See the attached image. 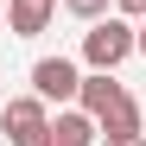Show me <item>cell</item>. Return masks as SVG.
I'll return each mask as SVG.
<instances>
[{"instance_id":"obj_9","label":"cell","mask_w":146,"mask_h":146,"mask_svg":"<svg viewBox=\"0 0 146 146\" xmlns=\"http://www.w3.org/2000/svg\"><path fill=\"white\" fill-rule=\"evenodd\" d=\"M114 13H127V19H146V0H114Z\"/></svg>"},{"instance_id":"obj_10","label":"cell","mask_w":146,"mask_h":146,"mask_svg":"<svg viewBox=\"0 0 146 146\" xmlns=\"http://www.w3.org/2000/svg\"><path fill=\"white\" fill-rule=\"evenodd\" d=\"M140 57H146V19H140Z\"/></svg>"},{"instance_id":"obj_5","label":"cell","mask_w":146,"mask_h":146,"mask_svg":"<svg viewBox=\"0 0 146 146\" xmlns=\"http://www.w3.org/2000/svg\"><path fill=\"white\" fill-rule=\"evenodd\" d=\"M95 140H102V121L76 102V108H57V114H51V127H44L38 146H95Z\"/></svg>"},{"instance_id":"obj_6","label":"cell","mask_w":146,"mask_h":146,"mask_svg":"<svg viewBox=\"0 0 146 146\" xmlns=\"http://www.w3.org/2000/svg\"><path fill=\"white\" fill-rule=\"evenodd\" d=\"M57 7H64V0H7V32L13 38H38L57 19Z\"/></svg>"},{"instance_id":"obj_7","label":"cell","mask_w":146,"mask_h":146,"mask_svg":"<svg viewBox=\"0 0 146 146\" xmlns=\"http://www.w3.org/2000/svg\"><path fill=\"white\" fill-rule=\"evenodd\" d=\"M64 13H70V19H83V26H95V19H108V13H114V0H64Z\"/></svg>"},{"instance_id":"obj_1","label":"cell","mask_w":146,"mask_h":146,"mask_svg":"<svg viewBox=\"0 0 146 146\" xmlns=\"http://www.w3.org/2000/svg\"><path fill=\"white\" fill-rule=\"evenodd\" d=\"M76 102L102 121V133H140V102L127 95V83H114V70H89Z\"/></svg>"},{"instance_id":"obj_8","label":"cell","mask_w":146,"mask_h":146,"mask_svg":"<svg viewBox=\"0 0 146 146\" xmlns=\"http://www.w3.org/2000/svg\"><path fill=\"white\" fill-rule=\"evenodd\" d=\"M95 146H146V133H102Z\"/></svg>"},{"instance_id":"obj_3","label":"cell","mask_w":146,"mask_h":146,"mask_svg":"<svg viewBox=\"0 0 146 146\" xmlns=\"http://www.w3.org/2000/svg\"><path fill=\"white\" fill-rule=\"evenodd\" d=\"M44 127H51V102L32 89V95H13L7 108H0V133H7L13 146H38Z\"/></svg>"},{"instance_id":"obj_4","label":"cell","mask_w":146,"mask_h":146,"mask_svg":"<svg viewBox=\"0 0 146 146\" xmlns=\"http://www.w3.org/2000/svg\"><path fill=\"white\" fill-rule=\"evenodd\" d=\"M32 89L44 95V102L70 108V102L83 95V70L70 64V57H38V64H32Z\"/></svg>"},{"instance_id":"obj_11","label":"cell","mask_w":146,"mask_h":146,"mask_svg":"<svg viewBox=\"0 0 146 146\" xmlns=\"http://www.w3.org/2000/svg\"><path fill=\"white\" fill-rule=\"evenodd\" d=\"M0 26H7V0H0Z\"/></svg>"},{"instance_id":"obj_2","label":"cell","mask_w":146,"mask_h":146,"mask_svg":"<svg viewBox=\"0 0 146 146\" xmlns=\"http://www.w3.org/2000/svg\"><path fill=\"white\" fill-rule=\"evenodd\" d=\"M133 51H140V26L127 13H108V19H95V26L83 32V64L89 70H121Z\"/></svg>"}]
</instances>
